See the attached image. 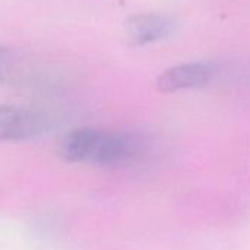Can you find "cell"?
<instances>
[{"mask_svg":"<svg viewBox=\"0 0 250 250\" xmlns=\"http://www.w3.org/2000/svg\"><path fill=\"white\" fill-rule=\"evenodd\" d=\"M0 84L42 91L56 87L50 69L34 56L6 44H0Z\"/></svg>","mask_w":250,"mask_h":250,"instance_id":"1","label":"cell"},{"mask_svg":"<svg viewBox=\"0 0 250 250\" xmlns=\"http://www.w3.org/2000/svg\"><path fill=\"white\" fill-rule=\"evenodd\" d=\"M52 127V116L42 109L0 103V143L34 140L47 134Z\"/></svg>","mask_w":250,"mask_h":250,"instance_id":"2","label":"cell"},{"mask_svg":"<svg viewBox=\"0 0 250 250\" xmlns=\"http://www.w3.org/2000/svg\"><path fill=\"white\" fill-rule=\"evenodd\" d=\"M215 74L213 65L208 62H193L172 66L164 71L156 81V87L164 93L206 85Z\"/></svg>","mask_w":250,"mask_h":250,"instance_id":"3","label":"cell"},{"mask_svg":"<svg viewBox=\"0 0 250 250\" xmlns=\"http://www.w3.org/2000/svg\"><path fill=\"white\" fill-rule=\"evenodd\" d=\"M104 131L97 128H77L66 134L59 143L58 153L68 162L96 164Z\"/></svg>","mask_w":250,"mask_h":250,"instance_id":"4","label":"cell"},{"mask_svg":"<svg viewBox=\"0 0 250 250\" xmlns=\"http://www.w3.org/2000/svg\"><path fill=\"white\" fill-rule=\"evenodd\" d=\"M175 30L171 18L159 14H140L125 22V34L133 46H145L169 37Z\"/></svg>","mask_w":250,"mask_h":250,"instance_id":"5","label":"cell"}]
</instances>
